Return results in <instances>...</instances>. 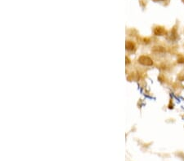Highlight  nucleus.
I'll return each mask as SVG.
<instances>
[{"label": "nucleus", "instance_id": "nucleus-2", "mask_svg": "<svg viewBox=\"0 0 184 161\" xmlns=\"http://www.w3.org/2000/svg\"><path fill=\"white\" fill-rule=\"evenodd\" d=\"M154 1H164V0H154Z\"/></svg>", "mask_w": 184, "mask_h": 161}, {"label": "nucleus", "instance_id": "nucleus-1", "mask_svg": "<svg viewBox=\"0 0 184 161\" xmlns=\"http://www.w3.org/2000/svg\"><path fill=\"white\" fill-rule=\"evenodd\" d=\"M139 62L142 64H146V65H151L152 64V61L150 60L148 57H145V56H142L139 59Z\"/></svg>", "mask_w": 184, "mask_h": 161}]
</instances>
